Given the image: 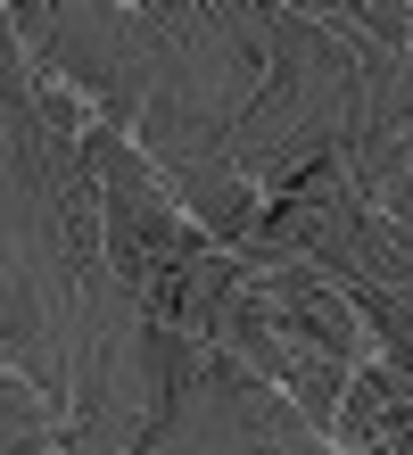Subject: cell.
<instances>
[{"label": "cell", "instance_id": "obj_1", "mask_svg": "<svg viewBox=\"0 0 413 455\" xmlns=\"http://www.w3.org/2000/svg\"><path fill=\"white\" fill-rule=\"evenodd\" d=\"M174 182H182V207L199 216L207 240H224V249H248L257 240V191H248V174L232 166H207V157H174Z\"/></svg>", "mask_w": 413, "mask_h": 455}, {"label": "cell", "instance_id": "obj_2", "mask_svg": "<svg viewBox=\"0 0 413 455\" xmlns=\"http://www.w3.org/2000/svg\"><path fill=\"white\" fill-rule=\"evenodd\" d=\"M273 381H282V389L298 397V414H306L314 431H339V389H347V372L330 364V356H306V347H290Z\"/></svg>", "mask_w": 413, "mask_h": 455}]
</instances>
